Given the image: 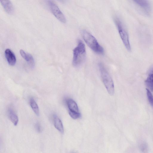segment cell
<instances>
[{
    "mask_svg": "<svg viewBox=\"0 0 153 153\" xmlns=\"http://www.w3.org/2000/svg\"><path fill=\"white\" fill-rule=\"evenodd\" d=\"M119 34L126 48L129 51H131V46L128 33L120 19L117 17L114 18Z\"/></svg>",
    "mask_w": 153,
    "mask_h": 153,
    "instance_id": "277c9868",
    "label": "cell"
},
{
    "mask_svg": "<svg viewBox=\"0 0 153 153\" xmlns=\"http://www.w3.org/2000/svg\"><path fill=\"white\" fill-rule=\"evenodd\" d=\"M68 113L70 117L74 119L79 118L81 116L80 112L77 113L68 111Z\"/></svg>",
    "mask_w": 153,
    "mask_h": 153,
    "instance_id": "e0dca14e",
    "label": "cell"
},
{
    "mask_svg": "<svg viewBox=\"0 0 153 153\" xmlns=\"http://www.w3.org/2000/svg\"><path fill=\"white\" fill-rule=\"evenodd\" d=\"M73 65L77 67L84 62L86 57L85 46L81 40L78 41L77 46L73 50Z\"/></svg>",
    "mask_w": 153,
    "mask_h": 153,
    "instance_id": "7a4b0ae2",
    "label": "cell"
},
{
    "mask_svg": "<svg viewBox=\"0 0 153 153\" xmlns=\"http://www.w3.org/2000/svg\"><path fill=\"white\" fill-rule=\"evenodd\" d=\"M68 111L79 113L78 105L76 102L72 99H68L66 101Z\"/></svg>",
    "mask_w": 153,
    "mask_h": 153,
    "instance_id": "8fae6325",
    "label": "cell"
},
{
    "mask_svg": "<svg viewBox=\"0 0 153 153\" xmlns=\"http://www.w3.org/2000/svg\"><path fill=\"white\" fill-rule=\"evenodd\" d=\"M47 1L49 8L54 16L60 22L65 23L66 21L65 17L56 3L51 0Z\"/></svg>",
    "mask_w": 153,
    "mask_h": 153,
    "instance_id": "5b68a950",
    "label": "cell"
},
{
    "mask_svg": "<svg viewBox=\"0 0 153 153\" xmlns=\"http://www.w3.org/2000/svg\"><path fill=\"white\" fill-rule=\"evenodd\" d=\"M139 147L140 150L143 153L147 152L148 150V144L145 141H142L139 144Z\"/></svg>",
    "mask_w": 153,
    "mask_h": 153,
    "instance_id": "9a60e30c",
    "label": "cell"
},
{
    "mask_svg": "<svg viewBox=\"0 0 153 153\" xmlns=\"http://www.w3.org/2000/svg\"><path fill=\"white\" fill-rule=\"evenodd\" d=\"M76 153L75 152H72V153Z\"/></svg>",
    "mask_w": 153,
    "mask_h": 153,
    "instance_id": "d6986e66",
    "label": "cell"
},
{
    "mask_svg": "<svg viewBox=\"0 0 153 153\" xmlns=\"http://www.w3.org/2000/svg\"><path fill=\"white\" fill-rule=\"evenodd\" d=\"M54 125L56 128L62 133L64 132V128L60 119L56 114L53 116Z\"/></svg>",
    "mask_w": 153,
    "mask_h": 153,
    "instance_id": "7c38bea8",
    "label": "cell"
},
{
    "mask_svg": "<svg viewBox=\"0 0 153 153\" xmlns=\"http://www.w3.org/2000/svg\"><path fill=\"white\" fill-rule=\"evenodd\" d=\"M35 128L36 131L38 132H40L42 131V127L40 124L36 123L35 124Z\"/></svg>",
    "mask_w": 153,
    "mask_h": 153,
    "instance_id": "ac0fdd59",
    "label": "cell"
},
{
    "mask_svg": "<svg viewBox=\"0 0 153 153\" xmlns=\"http://www.w3.org/2000/svg\"><path fill=\"white\" fill-rule=\"evenodd\" d=\"M146 86L153 92V65L150 68L147 78L145 81Z\"/></svg>",
    "mask_w": 153,
    "mask_h": 153,
    "instance_id": "30bf717a",
    "label": "cell"
},
{
    "mask_svg": "<svg viewBox=\"0 0 153 153\" xmlns=\"http://www.w3.org/2000/svg\"><path fill=\"white\" fill-rule=\"evenodd\" d=\"M0 1L5 10L7 13L9 14H12L14 13V7L10 0H1Z\"/></svg>",
    "mask_w": 153,
    "mask_h": 153,
    "instance_id": "9c48e42d",
    "label": "cell"
},
{
    "mask_svg": "<svg viewBox=\"0 0 153 153\" xmlns=\"http://www.w3.org/2000/svg\"><path fill=\"white\" fill-rule=\"evenodd\" d=\"M99 67L102 81L108 94L113 95L114 92L113 80L103 64L100 63Z\"/></svg>",
    "mask_w": 153,
    "mask_h": 153,
    "instance_id": "3957f363",
    "label": "cell"
},
{
    "mask_svg": "<svg viewBox=\"0 0 153 153\" xmlns=\"http://www.w3.org/2000/svg\"><path fill=\"white\" fill-rule=\"evenodd\" d=\"M81 34L86 44L92 51L98 54H104L103 48L92 34L85 30H81Z\"/></svg>",
    "mask_w": 153,
    "mask_h": 153,
    "instance_id": "6da1fadb",
    "label": "cell"
},
{
    "mask_svg": "<svg viewBox=\"0 0 153 153\" xmlns=\"http://www.w3.org/2000/svg\"><path fill=\"white\" fill-rule=\"evenodd\" d=\"M30 106L33 111L36 115L39 116V110L37 103L33 98L30 99Z\"/></svg>",
    "mask_w": 153,
    "mask_h": 153,
    "instance_id": "5bb4252c",
    "label": "cell"
},
{
    "mask_svg": "<svg viewBox=\"0 0 153 153\" xmlns=\"http://www.w3.org/2000/svg\"><path fill=\"white\" fill-rule=\"evenodd\" d=\"M144 12L145 14L148 15L150 14L151 7L150 3L147 0H136L133 1Z\"/></svg>",
    "mask_w": 153,
    "mask_h": 153,
    "instance_id": "8992f818",
    "label": "cell"
},
{
    "mask_svg": "<svg viewBox=\"0 0 153 153\" xmlns=\"http://www.w3.org/2000/svg\"><path fill=\"white\" fill-rule=\"evenodd\" d=\"M20 53L30 66L32 68H33L35 66V63L34 59L32 55L29 53L26 52L22 49L20 50Z\"/></svg>",
    "mask_w": 153,
    "mask_h": 153,
    "instance_id": "52a82bcc",
    "label": "cell"
},
{
    "mask_svg": "<svg viewBox=\"0 0 153 153\" xmlns=\"http://www.w3.org/2000/svg\"><path fill=\"white\" fill-rule=\"evenodd\" d=\"M8 115L10 120L14 126H16L18 122V117L14 111L11 108L8 110Z\"/></svg>",
    "mask_w": 153,
    "mask_h": 153,
    "instance_id": "4fadbf2b",
    "label": "cell"
},
{
    "mask_svg": "<svg viewBox=\"0 0 153 153\" xmlns=\"http://www.w3.org/2000/svg\"><path fill=\"white\" fill-rule=\"evenodd\" d=\"M4 54L9 64L11 66L14 65L16 63V59L13 52L9 49H7L5 51Z\"/></svg>",
    "mask_w": 153,
    "mask_h": 153,
    "instance_id": "ba28073f",
    "label": "cell"
},
{
    "mask_svg": "<svg viewBox=\"0 0 153 153\" xmlns=\"http://www.w3.org/2000/svg\"><path fill=\"white\" fill-rule=\"evenodd\" d=\"M148 99L151 105L153 107V95L150 91L147 88L146 89Z\"/></svg>",
    "mask_w": 153,
    "mask_h": 153,
    "instance_id": "2e32d148",
    "label": "cell"
}]
</instances>
